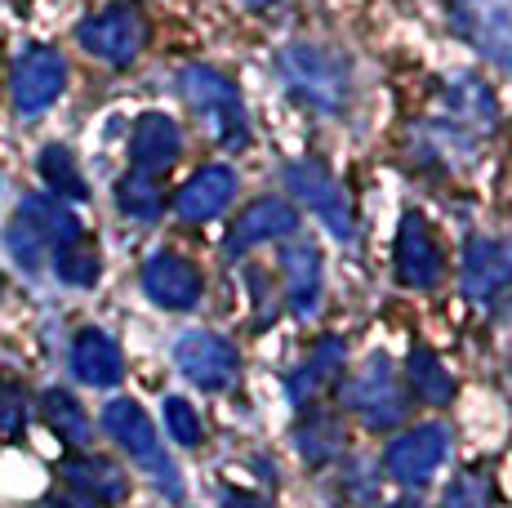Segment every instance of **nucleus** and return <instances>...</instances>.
<instances>
[{"label":"nucleus","instance_id":"nucleus-7","mask_svg":"<svg viewBox=\"0 0 512 508\" xmlns=\"http://www.w3.org/2000/svg\"><path fill=\"white\" fill-rule=\"evenodd\" d=\"M343 402L357 410L370 428H392L406 419V397H401V384L392 375L388 357H370L357 375L343 384Z\"/></svg>","mask_w":512,"mask_h":508},{"label":"nucleus","instance_id":"nucleus-22","mask_svg":"<svg viewBox=\"0 0 512 508\" xmlns=\"http://www.w3.org/2000/svg\"><path fill=\"white\" fill-rule=\"evenodd\" d=\"M41 415H45V424L58 433V442H67V446L90 442V415H85V406L76 402L67 388H49V393L41 397Z\"/></svg>","mask_w":512,"mask_h":508},{"label":"nucleus","instance_id":"nucleus-30","mask_svg":"<svg viewBox=\"0 0 512 508\" xmlns=\"http://www.w3.org/2000/svg\"><path fill=\"white\" fill-rule=\"evenodd\" d=\"M165 428H170V437L179 446H201V415H196V406L187 402V397H165Z\"/></svg>","mask_w":512,"mask_h":508},{"label":"nucleus","instance_id":"nucleus-34","mask_svg":"<svg viewBox=\"0 0 512 508\" xmlns=\"http://www.w3.org/2000/svg\"><path fill=\"white\" fill-rule=\"evenodd\" d=\"M245 5H254V9H263V5H272V0H245Z\"/></svg>","mask_w":512,"mask_h":508},{"label":"nucleus","instance_id":"nucleus-11","mask_svg":"<svg viewBox=\"0 0 512 508\" xmlns=\"http://www.w3.org/2000/svg\"><path fill=\"white\" fill-rule=\"evenodd\" d=\"M446 272V254L437 246V232L423 214H406L397 228V277L410 290H432Z\"/></svg>","mask_w":512,"mask_h":508},{"label":"nucleus","instance_id":"nucleus-15","mask_svg":"<svg viewBox=\"0 0 512 508\" xmlns=\"http://www.w3.org/2000/svg\"><path fill=\"white\" fill-rule=\"evenodd\" d=\"M236 197V170L232 165H201L192 179L179 188L174 210L187 223H210L214 214L228 210V201Z\"/></svg>","mask_w":512,"mask_h":508},{"label":"nucleus","instance_id":"nucleus-23","mask_svg":"<svg viewBox=\"0 0 512 508\" xmlns=\"http://www.w3.org/2000/svg\"><path fill=\"white\" fill-rule=\"evenodd\" d=\"M36 165H41V179H45V188L54 192V201H85L90 197V188H85V179H81V165H76V156L67 152L63 143H49Z\"/></svg>","mask_w":512,"mask_h":508},{"label":"nucleus","instance_id":"nucleus-1","mask_svg":"<svg viewBox=\"0 0 512 508\" xmlns=\"http://www.w3.org/2000/svg\"><path fill=\"white\" fill-rule=\"evenodd\" d=\"M277 72L285 76L294 99H303L317 112H343L348 107V90H352V76H348V58L330 45H312V41H294L277 54Z\"/></svg>","mask_w":512,"mask_h":508},{"label":"nucleus","instance_id":"nucleus-13","mask_svg":"<svg viewBox=\"0 0 512 508\" xmlns=\"http://www.w3.org/2000/svg\"><path fill=\"white\" fill-rule=\"evenodd\" d=\"M464 290L477 304L512 290V237H472L464 246Z\"/></svg>","mask_w":512,"mask_h":508},{"label":"nucleus","instance_id":"nucleus-3","mask_svg":"<svg viewBox=\"0 0 512 508\" xmlns=\"http://www.w3.org/2000/svg\"><path fill=\"white\" fill-rule=\"evenodd\" d=\"M103 428L116 437V446H121V451H130V459H139L147 473L161 482V491L170 495V500H179V495H183L179 468L165 459L161 437H156V428H152V415H147L139 402H130V397H116V402H107Z\"/></svg>","mask_w":512,"mask_h":508},{"label":"nucleus","instance_id":"nucleus-19","mask_svg":"<svg viewBox=\"0 0 512 508\" xmlns=\"http://www.w3.org/2000/svg\"><path fill=\"white\" fill-rule=\"evenodd\" d=\"M72 375L90 388H112L116 379L125 375V357L121 344H116L107 330H81L72 339Z\"/></svg>","mask_w":512,"mask_h":508},{"label":"nucleus","instance_id":"nucleus-25","mask_svg":"<svg viewBox=\"0 0 512 508\" xmlns=\"http://www.w3.org/2000/svg\"><path fill=\"white\" fill-rule=\"evenodd\" d=\"M54 272L63 286H76V290H90L103 272V259H98V246L90 237H76L67 241L63 250H54Z\"/></svg>","mask_w":512,"mask_h":508},{"label":"nucleus","instance_id":"nucleus-6","mask_svg":"<svg viewBox=\"0 0 512 508\" xmlns=\"http://www.w3.org/2000/svg\"><path fill=\"white\" fill-rule=\"evenodd\" d=\"M285 183H290V192L308 205L312 214H317L321 223L334 232L339 241H352L357 237V219H352V205H348V192H343V183L334 179L326 165L317 161H294L290 170H285Z\"/></svg>","mask_w":512,"mask_h":508},{"label":"nucleus","instance_id":"nucleus-20","mask_svg":"<svg viewBox=\"0 0 512 508\" xmlns=\"http://www.w3.org/2000/svg\"><path fill=\"white\" fill-rule=\"evenodd\" d=\"M281 272H285V295H290L294 312H317L321 304V250L308 237L285 241L281 250Z\"/></svg>","mask_w":512,"mask_h":508},{"label":"nucleus","instance_id":"nucleus-14","mask_svg":"<svg viewBox=\"0 0 512 508\" xmlns=\"http://www.w3.org/2000/svg\"><path fill=\"white\" fill-rule=\"evenodd\" d=\"M294 232H299V210L290 201L259 197L236 214V223L228 232V254H245V250L263 246V241H285Z\"/></svg>","mask_w":512,"mask_h":508},{"label":"nucleus","instance_id":"nucleus-16","mask_svg":"<svg viewBox=\"0 0 512 508\" xmlns=\"http://www.w3.org/2000/svg\"><path fill=\"white\" fill-rule=\"evenodd\" d=\"M14 228L23 232V237H32L41 250H63L67 241L85 237L81 219H76V214L67 210L63 201H54V197H23Z\"/></svg>","mask_w":512,"mask_h":508},{"label":"nucleus","instance_id":"nucleus-2","mask_svg":"<svg viewBox=\"0 0 512 508\" xmlns=\"http://www.w3.org/2000/svg\"><path fill=\"white\" fill-rule=\"evenodd\" d=\"M179 90H183L187 107L205 121L214 143H223V148H245V143H250V116H245L241 90H236L219 67H205V63L183 67Z\"/></svg>","mask_w":512,"mask_h":508},{"label":"nucleus","instance_id":"nucleus-12","mask_svg":"<svg viewBox=\"0 0 512 508\" xmlns=\"http://www.w3.org/2000/svg\"><path fill=\"white\" fill-rule=\"evenodd\" d=\"M143 290L152 304L170 308V312H187L201 304V272H196L192 259L174 250H156L152 259L143 263Z\"/></svg>","mask_w":512,"mask_h":508},{"label":"nucleus","instance_id":"nucleus-18","mask_svg":"<svg viewBox=\"0 0 512 508\" xmlns=\"http://www.w3.org/2000/svg\"><path fill=\"white\" fill-rule=\"evenodd\" d=\"M58 473H63V486L81 491L90 504H121L125 495H130L125 473L103 455H67L63 464H58Z\"/></svg>","mask_w":512,"mask_h":508},{"label":"nucleus","instance_id":"nucleus-8","mask_svg":"<svg viewBox=\"0 0 512 508\" xmlns=\"http://www.w3.org/2000/svg\"><path fill=\"white\" fill-rule=\"evenodd\" d=\"M67 85V63L54 45H27L14 63V81H9V94H14V107L23 116H36L45 107H54V99Z\"/></svg>","mask_w":512,"mask_h":508},{"label":"nucleus","instance_id":"nucleus-33","mask_svg":"<svg viewBox=\"0 0 512 508\" xmlns=\"http://www.w3.org/2000/svg\"><path fill=\"white\" fill-rule=\"evenodd\" d=\"M223 508H268V500L250 491H223Z\"/></svg>","mask_w":512,"mask_h":508},{"label":"nucleus","instance_id":"nucleus-29","mask_svg":"<svg viewBox=\"0 0 512 508\" xmlns=\"http://www.w3.org/2000/svg\"><path fill=\"white\" fill-rule=\"evenodd\" d=\"M450 107L472 116V121H495V99H490V90L477 76H459V81L450 85Z\"/></svg>","mask_w":512,"mask_h":508},{"label":"nucleus","instance_id":"nucleus-17","mask_svg":"<svg viewBox=\"0 0 512 508\" xmlns=\"http://www.w3.org/2000/svg\"><path fill=\"white\" fill-rule=\"evenodd\" d=\"M183 152V130L165 112H147L134 121L130 134V161L143 174H165Z\"/></svg>","mask_w":512,"mask_h":508},{"label":"nucleus","instance_id":"nucleus-9","mask_svg":"<svg viewBox=\"0 0 512 508\" xmlns=\"http://www.w3.org/2000/svg\"><path fill=\"white\" fill-rule=\"evenodd\" d=\"M450 451V433L441 424H415L401 437H392L383 451V468L388 477H397L401 486H423L432 482V473L441 468V459Z\"/></svg>","mask_w":512,"mask_h":508},{"label":"nucleus","instance_id":"nucleus-4","mask_svg":"<svg viewBox=\"0 0 512 508\" xmlns=\"http://www.w3.org/2000/svg\"><path fill=\"white\" fill-rule=\"evenodd\" d=\"M76 41H81V50H90L94 58H103V63L125 67V63H134V58L143 54L147 18H143L139 5L116 0V5L98 9V14H90L81 27H76Z\"/></svg>","mask_w":512,"mask_h":508},{"label":"nucleus","instance_id":"nucleus-26","mask_svg":"<svg viewBox=\"0 0 512 508\" xmlns=\"http://www.w3.org/2000/svg\"><path fill=\"white\" fill-rule=\"evenodd\" d=\"M339 370H343V344L339 339H321V344L312 348V357L290 375V397L317 393L326 379H339Z\"/></svg>","mask_w":512,"mask_h":508},{"label":"nucleus","instance_id":"nucleus-10","mask_svg":"<svg viewBox=\"0 0 512 508\" xmlns=\"http://www.w3.org/2000/svg\"><path fill=\"white\" fill-rule=\"evenodd\" d=\"M174 361H179L183 375L192 379L196 388H205V393L228 388L236 379V370H241L236 348L223 335H214V330H187V335H179V344H174Z\"/></svg>","mask_w":512,"mask_h":508},{"label":"nucleus","instance_id":"nucleus-24","mask_svg":"<svg viewBox=\"0 0 512 508\" xmlns=\"http://www.w3.org/2000/svg\"><path fill=\"white\" fill-rule=\"evenodd\" d=\"M406 375H410V393L419 397V402H450V393H455V379H450V370L441 366L437 353H428V348H415L406 361Z\"/></svg>","mask_w":512,"mask_h":508},{"label":"nucleus","instance_id":"nucleus-28","mask_svg":"<svg viewBox=\"0 0 512 508\" xmlns=\"http://www.w3.org/2000/svg\"><path fill=\"white\" fill-rule=\"evenodd\" d=\"M441 508H495V486H490L486 473H459L446 486Z\"/></svg>","mask_w":512,"mask_h":508},{"label":"nucleus","instance_id":"nucleus-35","mask_svg":"<svg viewBox=\"0 0 512 508\" xmlns=\"http://www.w3.org/2000/svg\"><path fill=\"white\" fill-rule=\"evenodd\" d=\"M392 508H419L415 500H401V504H392Z\"/></svg>","mask_w":512,"mask_h":508},{"label":"nucleus","instance_id":"nucleus-27","mask_svg":"<svg viewBox=\"0 0 512 508\" xmlns=\"http://www.w3.org/2000/svg\"><path fill=\"white\" fill-rule=\"evenodd\" d=\"M116 205H121L130 219H156L165 205V192L156 183V174H143V170H130L121 183H116Z\"/></svg>","mask_w":512,"mask_h":508},{"label":"nucleus","instance_id":"nucleus-32","mask_svg":"<svg viewBox=\"0 0 512 508\" xmlns=\"http://www.w3.org/2000/svg\"><path fill=\"white\" fill-rule=\"evenodd\" d=\"M41 508H94V504L85 500L81 491H72V486H54V491L41 500Z\"/></svg>","mask_w":512,"mask_h":508},{"label":"nucleus","instance_id":"nucleus-31","mask_svg":"<svg viewBox=\"0 0 512 508\" xmlns=\"http://www.w3.org/2000/svg\"><path fill=\"white\" fill-rule=\"evenodd\" d=\"M27 424V397L14 379H0V433L5 437H18Z\"/></svg>","mask_w":512,"mask_h":508},{"label":"nucleus","instance_id":"nucleus-5","mask_svg":"<svg viewBox=\"0 0 512 508\" xmlns=\"http://www.w3.org/2000/svg\"><path fill=\"white\" fill-rule=\"evenodd\" d=\"M450 27L499 67H512V0H446Z\"/></svg>","mask_w":512,"mask_h":508},{"label":"nucleus","instance_id":"nucleus-21","mask_svg":"<svg viewBox=\"0 0 512 508\" xmlns=\"http://www.w3.org/2000/svg\"><path fill=\"white\" fill-rule=\"evenodd\" d=\"M294 446H299L303 464H326L343 451V424L339 415H326V410H308L299 428H294Z\"/></svg>","mask_w":512,"mask_h":508}]
</instances>
